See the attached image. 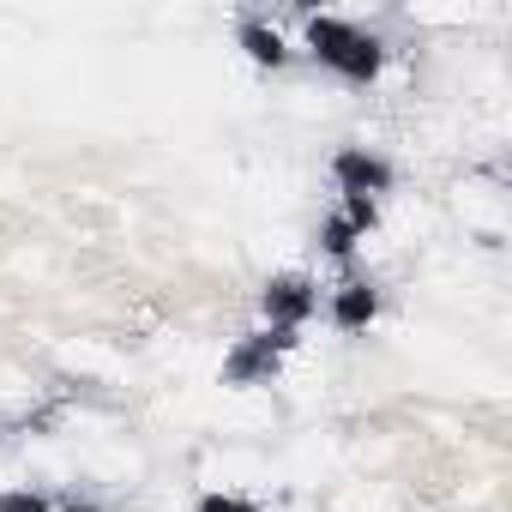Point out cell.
<instances>
[{"label":"cell","instance_id":"cell-1","mask_svg":"<svg viewBox=\"0 0 512 512\" xmlns=\"http://www.w3.org/2000/svg\"><path fill=\"white\" fill-rule=\"evenodd\" d=\"M308 43H314V55H320L332 73H344V79H374L380 61H386L374 37H362L356 25H338V19H314V25H308Z\"/></svg>","mask_w":512,"mask_h":512},{"label":"cell","instance_id":"cell-2","mask_svg":"<svg viewBox=\"0 0 512 512\" xmlns=\"http://www.w3.org/2000/svg\"><path fill=\"white\" fill-rule=\"evenodd\" d=\"M332 175H338L344 199H374V193L392 187V163L374 157V151H338L332 157Z\"/></svg>","mask_w":512,"mask_h":512},{"label":"cell","instance_id":"cell-3","mask_svg":"<svg viewBox=\"0 0 512 512\" xmlns=\"http://www.w3.org/2000/svg\"><path fill=\"white\" fill-rule=\"evenodd\" d=\"M314 308H320V290L308 278H272L266 284V320H272V332H296Z\"/></svg>","mask_w":512,"mask_h":512},{"label":"cell","instance_id":"cell-4","mask_svg":"<svg viewBox=\"0 0 512 512\" xmlns=\"http://www.w3.org/2000/svg\"><path fill=\"white\" fill-rule=\"evenodd\" d=\"M284 350H290V332H260V338H247V344L223 362V374H229L235 386H253V380H266V374L278 368Z\"/></svg>","mask_w":512,"mask_h":512},{"label":"cell","instance_id":"cell-5","mask_svg":"<svg viewBox=\"0 0 512 512\" xmlns=\"http://www.w3.org/2000/svg\"><path fill=\"white\" fill-rule=\"evenodd\" d=\"M374 314H380V296H374V284H344V290H338V302H332V320H338L344 332H362Z\"/></svg>","mask_w":512,"mask_h":512},{"label":"cell","instance_id":"cell-6","mask_svg":"<svg viewBox=\"0 0 512 512\" xmlns=\"http://www.w3.org/2000/svg\"><path fill=\"white\" fill-rule=\"evenodd\" d=\"M241 49L260 61V67H284V55H290V49H284V37H278V31H266V25H247V31H241Z\"/></svg>","mask_w":512,"mask_h":512},{"label":"cell","instance_id":"cell-7","mask_svg":"<svg viewBox=\"0 0 512 512\" xmlns=\"http://www.w3.org/2000/svg\"><path fill=\"white\" fill-rule=\"evenodd\" d=\"M356 235H362V229H356L350 217H332V223L320 229V241H326V253H332V260H350V253H356Z\"/></svg>","mask_w":512,"mask_h":512},{"label":"cell","instance_id":"cell-8","mask_svg":"<svg viewBox=\"0 0 512 512\" xmlns=\"http://www.w3.org/2000/svg\"><path fill=\"white\" fill-rule=\"evenodd\" d=\"M199 512H260V506L241 500V494H205V500H199Z\"/></svg>","mask_w":512,"mask_h":512},{"label":"cell","instance_id":"cell-9","mask_svg":"<svg viewBox=\"0 0 512 512\" xmlns=\"http://www.w3.org/2000/svg\"><path fill=\"white\" fill-rule=\"evenodd\" d=\"M0 512H49L43 494H0Z\"/></svg>","mask_w":512,"mask_h":512},{"label":"cell","instance_id":"cell-10","mask_svg":"<svg viewBox=\"0 0 512 512\" xmlns=\"http://www.w3.org/2000/svg\"><path fill=\"white\" fill-rule=\"evenodd\" d=\"M344 217L368 235V229H374V199H344Z\"/></svg>","mask_w":512,"mask_h":512},{"label":"cell","instance_id":"cell-11","mask_svg":"<svg viewBox=\"0 0 512 512\" xmlns=\"http://www.w3.org/2000/svg\"><path fill=\"white\" fill-rule=\"evenodd\" d=\"M73 512H97V506H73Z\"/></svg>","mask_w":512,"mask_h":512}]
</instances>
